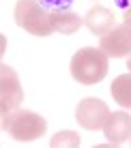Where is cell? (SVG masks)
Instances as JSON below:
<instances>
[{
	"label": "cell",
	"mask_w": 131,
	"mask_h": 148,
	"mask_svg": "<svg viewBox=\"0 0 131 148\" xmlns=\"http://www.w3.org/2000/svg\"><path fill=\"white\" fill-rule=\"evenodd\" d=\"M110 56L101 47H82L71 58V75L84 86H93L108 75Z\"/></svg>",
	"instance_id": "6da1fadb"
},
{
	"label": "cell",
	"mask_w": 131,
	"mask_h": 148,
	"mask_svg": "<svg viewBox=\"0 0 131 148\" xmlns=\"http://www.w3.org/2000/svg\"><path fill=\"white\" fill-rule=\"evenodd\" d=\"M13 17L19 28L34 37H49L52 32H56L52 24V13L39 0H17Z\"/></svg>",
	"instance_id": "7a4b0ae2"
},
{
	"label": "cell",
	"mask_w": 131,
	"mask_h": 148,
	"mask_svg": "<svg viewBox=\"0 0 131 148\" xmlns=\"http://www.w3.org/2000/svg\"><path fill=\"white\" fill-rule=\"evenodd\" d=\"M2 129L9 133V137H13L17 142H32L37 137H43L47 122L37 112L17 108L11 114L2 116Z\"/></svg>",
	"instance_id": "3957f363"
},
{
	"label": "cell",
	"mask_w": 131,
	"mask_h": 148,
	"mask_svg": "<svg viewBox=\"0 0 131 148\" xmlns=\"http://www.w3.org/2000/svg\"><path fill=\"white\" fill-rule=\"evenodd\" d=\"M24 101V92L22 86H19V77L17 73L2 64L0 67V110H2V116L11 114L13 110H17Z\"/></svg>",
	"instance_id": "277c9868"
},
{
	"label": "cell",
	"mask_w": 131,
	"mask_h": 148,
	"mask_svg": "<svg viewBox=\"0 0 131 148\" xmlns=\"http://www.w3.org/2000/svg\"><path fill=\"white\" fill-rule=\"evenodd\" d=\"M110 118V108L103 103L101 99H95V97H88V99H82L78 103V110H75V120L80 122V127L86 131H97L103 129L105 120Z\"/></svg>",
	"instance_id": "5b68a950"
},
{
	"label": "cell",
	"mask_w": 131,
	"mask_h": 148,
	"mask_svg": "<svg viewBox=\"0 0 131 148\" xmlns=\"http://www.w3.org/2000/svg\"><path fill=\"white\" fill-rule=\"evenodd\" d=\"M99 47L103 49L110 58H125L131 54V28L125 24L114 26L110 32L101 34Z\"/></svg>",
	"instance_id": "8992f818"
},
{
	"label": "cell",
	"mask_w": 131,
	"mask_h": 148,
	"mask_svg": "<svg viewBox=\"0 0 131 148\" xmlns=\"http://www.w3.org/2000/svg\"><path fill=\"white\" fill-rule=\"evenodd\" d=\"M103 135L114 146H120L123 142H127L131 137V116L127 112H112L103 125Z\"/></svg>",
	"instance_id": "52a82bcc"
},
{
	"label": "cell",
	"mask_w": 131,
	"mask_h": 148,
	"mask_svg": "<svg viewBox=\"0 0 131 148\" xmlns=\"http://www.w3.org/2000/svg\"><path fill=\"white\" fill-rule=\"evenodd\" d=\"M118 17L112 9H105V7H93L84 17V24L88 26V30L93 34H105L110 32L114 26H118Z\"/></svg>",
	"instance_id": "ba28073f"
},
{
	"label": "cell",
	"mask_w": 131,
	"mask_h": 148,
	"mask_svg": "<svg viewBox=\"0 0 131 148\" xmlns=\"http://www.w3.org/2000/svg\"><path fill=\"white\" fill-rule=\"evenodd\" d=\"M52 24H54V30L60 34H73V32H78L80 28H82V24H84V19L80 17L78 13H73V11H54L52 13Z\"/></svg>",
	"instance_id": "9c48e42d"
},
{
	"label": "cell",
	"mask_w": 131,
	"mask_h": 148,
	"mask_svg": "<svg viewBox=\"0 0 131 148\" xmlns=\"http://www.w3.org/2000/svg\"><path fill=\"white\" fill-rule=\"evenodd\" d=\"M110 92H112V99L116 101L120 108H131V71L118 75L112 82Z\"/></svg>",
	"instance_id": "30bf717a"
},
{
	"label": "cell",
	"mask_w": 131,
	"mask_h": 148,
	"mask_svg": "<svg viewBox=\"0 0 131 148\" xmlns=\"http://www.w3.org/2000/svg\"><path fill=\"white\" fill-rule=\"evenodd\" d=\"M49 146L52 148H58V146H80V135L75 133V131H60V133H56L49 140Z\"/></svg>",
	"instance_id": "8fae6325"
},
{
	"label": "cell",
	"mask_w": 131,
	"mask_h": 148,
	"mask_svg": "<svg viewBox=\"0 0 131 148\" xmlns=\"http://www.w3.org/2000/svg\"><path fill=\"white\" fill-rule=\"evenodd\" d=\"M114 13L120 24L131 28V0H114Z\"/></svg>",
	"instance_id": "7c38bea8"
},
{
	"label": "cell",
	"mask_w": 131,
	"mask_h": 148,
	"mask_svg": "<svg viewBox=\"0 0 131 148\" xmlns=\"http://www.w3.org/2000/svg\"><path fill=\"white\" fill-rule=\"evenodd\" d=\"M39 2H41L49 13H54V11H67L73 4V0H39Z\"/></svg>",
	"instance_id": "4fadbf2b"
},
{
	"label": "cell",
	"mask_w": 131,
	"mask_h": 148,
	"mask_svg": "<svg viewBox=\"0 0 131 148\" xmlns=\"http://www.w3.org/2000/svg\"><path fill=\"white\" fill-rule=\"evenodd\" d=\"M127 69H129V71H131V54H129V56H127Z\"/></svg>",
	"instance_id": "5bb4252c"
}]
</instances>
